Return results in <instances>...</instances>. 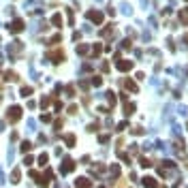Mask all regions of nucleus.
I'll return each instance as SVG.
<instances>
[{
    "label": "nucleus",
    "instance_id": "obj_1",
    "mask_svg": "<svg viewBox=\"0 0 188 188\" xmlns=\"http://www.w3.org/2000/svg\"><path fill=\"white\" fill-rule=\"evenodd\" d=\"M21 26H24V21H21V19H17V21H13V24H11V30H13V32H19V30H21Z\"/></svg>",
    "mask_w": 188,
    "mask_h": 188
},
{
    "label": "nucleus",
    "instance_id": "obj_2",
    "mask_svg": "<svg viewBox=\"0 0 188 188\" xmlns=\"http://www.w3.org/2000/svg\"><path fill=\"white\" fill-rule=\"evenodd\" d=\"M88 17H90V19H94L96 24H98V21L103 19V17H101V13H88Z\"/></svg>",
    "mask_w": 188,
    "mask_h": 188
},
{
    "label": "nucleus",
    "instance_id": "obj_3",
    "mask_svg": "<svg viewBox=\"0 0 188 188\" xmlns=\"http://www.w3.org/2000/svg\"><path fill=\"white\" fill-rule=\"evenodd\" d=\"M120 69H122V71H126V69H131V62H120Z\"/></svg>",
    "mask_w": 188,
    "mask_h": 188
}]
</instances>
